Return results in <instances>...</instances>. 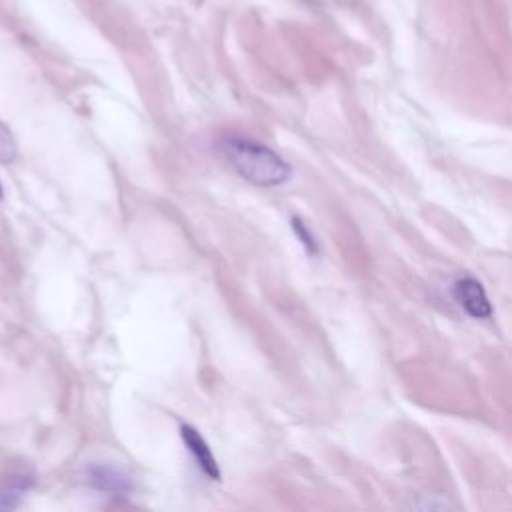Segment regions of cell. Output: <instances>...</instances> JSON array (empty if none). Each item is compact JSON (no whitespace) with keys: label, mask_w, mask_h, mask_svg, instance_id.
Returning a JSON list of instances; mask_svg holds the SVG:
<instances>
[{"label":"cell","mask_w":512,"mask_h":512,"mask_svg":"<svg viewBox=\"0 0 512 512\" xmlns=\"http://www.w3.org/2000/svg\"><path fill=\"white\" fill-rule=\"evenodd\" d=\"M224 152L236 172L256 186H278L284 184L292 174V168L286 160L258 142L230 138L224 142Z\"/></svg>","instance_id":"6da1fadb"},{"label":"cell","mask_w":512,"mask_h":512,"mask_svg":"<svg viewBox=\"0 0 512 512\" xmlns=\"http://www.w3.org/2000/svg\"><path fill=\"white\" fill-rule=\"evenodd\" d=\"M452 294H454V300L458 302V306L468 316H472L476 320H482V318H488L492 314V306H490V300L484 292V286L476 278L464 276V278L456 280L454 288H452Z\"/></svg>","instance_id":"7a4b0ae2"},{"label":"cell","mask_w":512,"mask_h":512,"mask_svg":"<svg viewBox=\"0 0 512 512\" xmlns=\"http://www.w3.org/2000/svg\"><path fill=\"white\" fill-rule=\"evenodd\" d=\"M180 434H182V440H184L188 452L194 456V460L198 462L202 472L208 478H212V480H220V470H218L216 458H214L210 446L200 436V432L194 426H190V424H182L180 426Z\"/></svg>","instance_id":"3957f363"},{"label":"cell","mask_w":512,"mask_h":512,"mask_svg":"<svg viewBox=\"0 0 512 512\" xmlns=\"http://www.w3.org/2000/svg\"><path fill=\"white\" fill-rule=\"evenodd\" d=\"M16 158V140L8 126L0 120V162H12Z\"/></svg>","instance_id":"277c9868"},{"label":"cell","mask_w":512,"mask_h":512,"mask_svg":"<svg viewBox=\"0 0 512 512\" xmlns=\"http://www.w3.org/2000/svg\"><path fill=\"white\" fill-rule=\"evenodd\" d=\"M292 228H294V232H296V236L300 238V242H302V246L314 256L316 252H318V244H316V240H314V236H312V232L306 228V224L298 218V216H294L292 218Z\"/></svg>","instance_id":"5b68a950"},{"label":"cell","mask_w":512,"mask_h":512,"mask_svg":"<svg viewBox=\"0 0 512 512\" xmlns=\"http://www.w3.org/2000/svg\"><path fill=\"white\" fill-rule=\"evenodd\" d=\"M0 198H2V184H0Z\"/></svg>","instance_id":"8992f818"}]
</instances>
